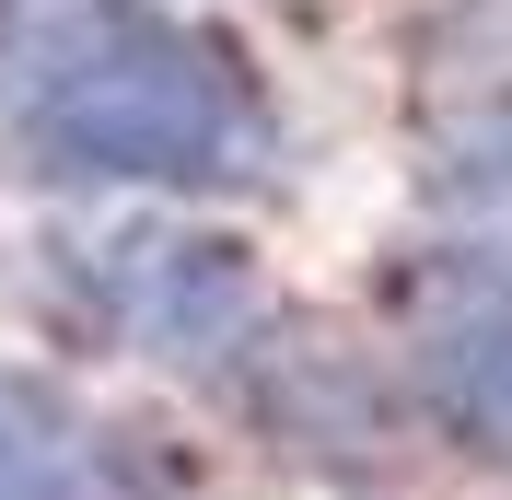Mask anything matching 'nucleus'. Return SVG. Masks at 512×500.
I'll list each match as a JSON object with an SVG mask.
<instances>
[{
  "instance_id": "nucleus-4",
  "label": "nucleus",
  "mask_w": 512,
  "mask_h": 500,
  "mask_svg": "<svg viewBox=\"0 0 512 500\" xmlns=\"http://www.w3.org/2000/svg\"><path fill=\"white\" fill-rule=\"evenodd\" d=\"M419 384H431V407H443L454 442H478V454L512 466V291H489V303H466L454 326H431Z\"/></svg>"
},
{
  "instance_id": "nucleus-3",
  "label": "nucleus",
  "mask_w": 512,
  "mask_h": 500,
  "mask_svg": "<svg viewBox=\"0 0 512 500\" xmlns=\"http://www.w3.org/2000/svg\"><path fill=\"white\" fill-rule=\"evenodd\" d=\"M0 500H175V477L82 396L0 361Z\"/></svg>"
},
{
  "instance_id": "nucleus-1",
  "label": "nucleus",
  "mask_w": 512,
  "mask_h": 500,
  "mask_svg": "<svg viewBox=\"0 0 512 500\" xmlns=\"http://www.w3.org/2000/svg\"><path fill=\"white\" fill-rule=\"evenodd\" d=\"M0 152L47 187H233L268 163V105L163 0H47L0 35Z\"/></svg>"
},
{
  "instance_id": "nucleus-2",
  "label": "nucleus",
  "mask_w": 512,
  "mask_h": 500,
  "mask_svg": "<svg viewBox=\"0 0 512 500\" xmlns=\"http://www.w3.org/2000/svg\"><path fill=\"white\" fill-rule=\"evenodd\" d=\"M70 280L105 314V338L152 349V361H233L256 338V268L222 233H175V221H117V233H82L70 245Z\"/></svg>"
}]
</instances>
